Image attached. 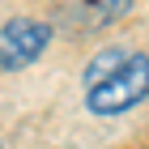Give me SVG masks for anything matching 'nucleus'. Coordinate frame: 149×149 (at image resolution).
<instances>
[{"instance_id": "3", "label": "nucleus", "mask_w": 149, "mask_h": 149, "mask_svg": "<svg viewBox=\"0 0 149 149\" xmlns=\"http://www.w3.org/2000/svg\"><path fill=\"white\" fill-rule=\"evenodd\" d=\"M132 0H56V22L68 34H98L128 17Z\"/></svg>"}, {"instance_id": "4", "label": "nucleus", "mask_w": 149, "mask_h": 149, "mask_svg": "<svg viewBox=\"0 0 149 149\" xmlns=\"http://www.w3.org/2000/svg\"><path fill=\"white\" fill-rule=\"evenodd\" d=\"M128 56H132L128 47H102V51H94V60L85 64V72H81V85H85V90H90V85H98V81L111 77V72L119 68Z\"/></svg>"}, {"instance_id": "1", "label": "nucleus", "mask_w": 149, "mask_h": 149, "mask_svg": "<svg viewBox=\"0 0 149 149\" xmlns=\"http://www.w3.org/2000/svg\"><path fill=\"white\" fill-rule=\"evenodd\" d=\"M145 98H149V56L145 51H132L111 77H102L98 85L85 90V111L111 119V115L132 111V107L145 102Z\"/></svg>"}, {"instance_id": "2", "label": "nucleus", "mask_w": 149, "mask_h": 149, "mask_svg": "<svg viewBox=\"0 0 149 149\" xmlns=\"http://www.w3.org/2000/svg\"><path fill=\"white\" fill-rule=\"evenodd\" d=\"M51 43V26L38 17H9L0 26V68L17 72L26 64H34Z\"/></svg>"}]
</instances>
